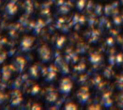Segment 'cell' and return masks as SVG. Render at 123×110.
I'll use <instances>...</instances> for the list:
<instances>
[{
	"instance_id": "cell-2",
	"label": "cell",
	"mask_w": 123,
	"mask_h": 110,
	"mask_svg": "<svg viewBox=\"0 0 123 110\" xmlns=\"http://www.w3.org/2000/svg\"><path fill=\"white\" fill-rule=\"evenodd\" d=\"M77 97L79 98V100L81 103H84L88 100V98L89 97V94L87 89L82 88L79 90V92L77 94Z\"/></svg>"
},
{
	"instance_id": "cell-1",
	"label": "cell",
	"mask_w": 123,
	"mask_h": 110,
	"mask_svg": "<svg viewBox=\"0 0 123 110\" xmlns=\"http://www.w3.org/2000/svg\"><path fill=\"white\" fill-rule=\"evenodd\" d=\"M72 88V84L68 79H64L61 84V91L64 94H68Z\"/></svg>"
}]
</instances>
